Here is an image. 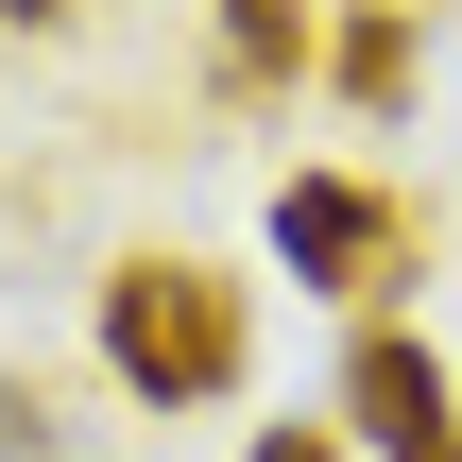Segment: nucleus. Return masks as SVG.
Segmentation results:
<instances>
[{
	"instance_id": "39448f33",
	"label": "nucleus",
	"mask_w": 462,
	"mask_h": 462,
	"mask_svg": "<svg viewBox=\"0 0 462 462\" xmlns=\"http://www.w3.org/2000/svg\"><path fill=\"white\" fill-rule=\"evenodd\" d=\"M411 69H429V17H411V0H360V17L326 34V86H343L360 120H394V103H411Z\"/></svg>"
},
{
	"instance_id": "f03ea898",
	"label": "nucleus",
	"mask_w": 462,
	"mask_h": 462,
	"mask_svg": "<svg viewBox=\"0 0 462 462\" xmlns=\"http://www.w3.org/2000/svg\"><path fill=\"white\" fill-rule=\"evenodd\" d=\"M411 240H429V223H411L377 171H291V189H274V274H291V291L377 309V291L411 274Z\"/></svg>"
},
{
	"instance_id": "0eeeda50",
	"label": "nucleus",
	"mask_w": 462,
	"mask_h": 462,
	"mask_svg": "<svg viewBox=\"0 0 462 462\" xmlns=\"http://www.w3.org/2000/svg\"><path fill=\"white\" fill-rule=\"evenodd\" d=\"M240 462H360V429H343V411H291V429H257Z\"/></svg>"
},
{
	"instance_id": "6e6552de",
	"label": "nucleus",
	"mask_w": 462,
	"mask_h": 462,
	"mask_svg": "<svg viewBox=\"0 0 462 462\" xmlns=\"http://www.w3.org/2000/svg\"><path fill=\"white\" fill-rule=\"evenodd\" d=\"M0 17H17V34H69V17H86V0H0Z\"/></svg>"
},
{
	"instance_id": "7ed1b4c3",
	"label": "nucleus",
	"mask_w": 462,
	"mask_h": 462,
	"mask_svg": "<svg viewBox=\"0 0 462 462\" xmlns=\"http://www.w3.org/2000/svg\"><path fill=\"white\" fill-rule=\"evenodd\" d=\"M360 462H462V377L429 326H394V309H360V343H343V394H326Z\"/></svg>"
},
{
	"instance_id": "423d86ee",
	"label": "nucleus",
	"mask_w": 462,
	"mask_h": 462,
	"mask_svg": "<svg viewBox=\"0 0 462 462\" xmlns=\"http://www.w3.org/2000/svg\"><path fill=\"white\" fill-rule=\"evenodd\" d=\"M0 462H120V429L69 411L51 377H0Z\"/></svg>"
},
{
	"instance_id": "20e7f679",
	"label": "nucleus",
	"mask_w": 462,
	"mask_h": 462,
	"mask_svg": "<svg viewBox=\"0 0 462 462\" xmlns=\"http://www.w3.org/2000/svg\"><path fill=\"white\" fill-rule=\"evenodd\" d=\"M309 69H326V0H223L206 17V86L223 103H291Z\"/></svg>"
},
{
	"instance_id": "f257e3e1",
	"label": "nucleus",
	"mask_w": 462,
	"mask_h": 462,
	"mask_svg": "<svg viewBox=\"0 0 462 462\" xmlns=\"http://www.w3.org/2000/svg\"><path fill=\"white\" fill-rule=\"evenodd\" d=\"M103 377L171 429V411H223L240 377H257V309H240V274L223 257H120L103 274Z\"/></svg>"
}]
</instances>
